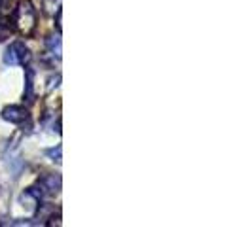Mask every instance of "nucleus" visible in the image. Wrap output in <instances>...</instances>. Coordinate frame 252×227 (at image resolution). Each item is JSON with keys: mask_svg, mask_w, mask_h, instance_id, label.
I'll return each mask as SVG.
<instances>
[{"mask_svg": "<svg viewBox=\"0 0 252 227\" xmlns=\"http://www.w3.org/2000/svg\"><path fill=\"white\" fill-rule=\"evenodd\" d=\"M46 48H48V51H50V55H53V57H57V59H61V36L59 34H51V36H48V40H46Z\"/></svg>", "mask_w": 252, "mask_h": 227, "instance_id": "423d86ee", "label": "nucleus"}, {"mask_svg": "<svg viewBox=\"0 0 252 227\" xmlns=\"http://www.w3.org/2000/svg\"><path fill=\"white\" fill-rule=\"evenodd\" d=\"M31 61V51L27 50V46L23 42H13L12 46L4 53V63L10 66H17V64H29Z\"/></svg>", "mask_w": 252, "mask_h": 227, "instance_id": "f03ea898", "label": "nucleus"}, {"mask_svg": "<svg viewBox=\"0 0 252 227\" xmlns=\"http://www.w3.org/2000/svg\"><path fill=\"white\" fill-rule=\"evenodd\" d=\"M13 25L23 36H32V32L36 30V10L31 0L17 2V8L13 12Z\"/></svg>", "mask_w": 252, "mask_h": 227, "instance_id": "f257e3e1", "label": "nucleus"}, {"mask_svg": "<svg viewBox=\"0 0 252 227\" xmlns=\"http://www.w3.org/2000/svg\"><path fill=\"white\" fill-rule=\"evenodd\" d=\"M40 188L46 193H59L61 189V176L59 174H44L40 178Z\"/></svg>", "mask_w": 252, "mask_h": 227, "instance_id": "20e7f679", "label": "nucleus"}, {"mask_svg": "<svg viewBox=\"0 0 252 227\" xmlns=\"http://www.w3.org/2000/svg\"><path fill=\"white\" fill-rule=\"evenodd\" d=\"M25 99L29 102L34 101V70L27 66L25 70Z\"/></svg>", "mask_w": 252, "mask_h": 227, "instance_id": "39448f33", "label": "nucleus"}, {"mask_svg": "<svg viewBox=\"0 0 252 227\" xmlns=\"http://www.w3.org/2000/svg\"><path fill=\"white\" fill-rule=\"evenodd\" d=\"M48 157H51V161H57V163H61V146H57V148H53V150H48Z\"/></svg>", "mask_w": 252, "mask_h": 227, "instance_id": "0eeeda50", "label": "nucleus"}, {"mask_svg": "<svg viewBox=\"0 0 252 227\" xmlns=\"http://www.w3.org/2000/svg\"><path fill=\"white\" fill-rule=\"evenodd\" d=\"M2 117H4L6 121H10V123L21 125V123L29 121V112H27V108H23V106L12 104V106H6V108L2 110Z\"/></svg>", "mask_w": 252, "mask_h": 227, "instance_id": "7ed1b4c3", "label": "nucleus"}]
</instances>
